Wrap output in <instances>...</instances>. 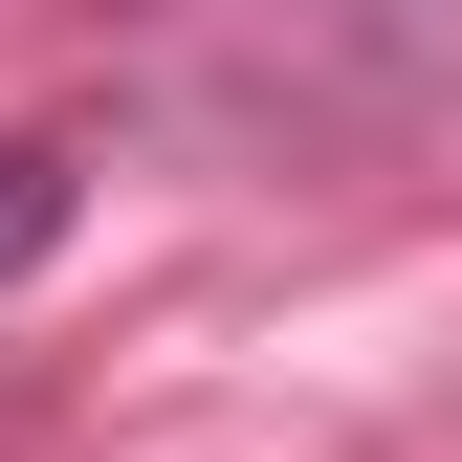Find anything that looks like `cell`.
<instances>
[{"label": "cell", "instance_id": "cell-1", "mask_svg": "<svg viewBox=\"0 0 462 462\" xmlns=\"http://www.w3.org/2000/svg\"><path fill=\"white\" fill-rule=\"evenodd\" d=\"M67 220H88V177H67L44 133H0V286H44V264H67Z\"/></svg>", "mask_w": 462, "mask_h": 462}]
</instances>
